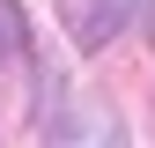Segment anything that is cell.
<instances>
[{
	"label": "cell",
	"instance_id": "1",
	"mask_svg": "<svg viewBox=\"0 0 155 148\" xmlns=\"http://www.w3.org/2000/svg\"><path fill=\"white\" fill-rule=\"evenodd\" d=\"M133 8H140V0H59V22H67V37L81 52H104L111 37L133 22Z\"/></svg>",
	"mask_w": 155,
	"mask_h": 148
},
{
	"label": "cell",
	"instance_id": "3",
	"mask_svg": "<svg viewBox=\"0 0 155 148\" xmlns=\"http://www.w3.org/2000/svg\"><path fill=\"white\" fill-rule=\"evenodd\" d=\"M22 37H30V15L15 8V0H0V67L22 59Z\"/></svg>",
	"mask_w": 155,
	"mask_h": 148
},
{
	"label": "cell",
	"instance_id": "2",
	"mask_svg": "<svg viewBox=\"0 0 155 148\" xmlns=\"http://www.w3.org/2000/svg\"><path fill=\"white\" fill-rule=\"evenodd\" d=\"M45 148H126V126H118V111L81 104V111H67V119L52 126V141H45Z\"/></svg>",
	"mask_w": 155,
	"mask_h": 148
}]
</instances>
